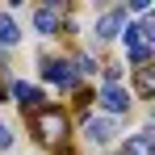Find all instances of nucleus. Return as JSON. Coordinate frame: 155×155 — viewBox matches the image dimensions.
Masks as SVG:
<instances>
[{
  "label": "nucleus",
  "instance_id": "nucleus-2",
  "mask_svg": "<svg viewBox=\"0 0 155 155\" xmlns=\"http://www.w3.org/2000/svg\"><path fill=\"white\" fill-rule=\"evenodd\" d=\"M126 25H130V21H126V8H109L101 21H97V38H105V42H109V38H117Z\"/></svg>",
  "mask_w": 155,
  "mask_h": 155
},
{
  "label": "nucleus",
  "instance_id": "nucleus-11",
  "mask_svg": "<svg viewBox=\"0 0 155 155\" xmlns=\"http://www.w3.org/2000/svg\"><path fill=\"white\" fill-rule=\"evenodd\" d=\"M76 71H80V76H92V71H97V59H92V54H80V59H76Z\"/></svg>",
  "mask_w": 155,
  "mask_h": 155
},
{
  "label": "nucleus",
  "instance_id": "nucleus-9",
  "mask_svg": "<svg viewBox=\"0 0 155 155\" xmlns=\"http://www.w3.org/2000/svg\"><path fill=\"white\" fill-rule=\"evenodd\" d=\"M13 92H17V101L29 105V109H38V105H42V92H38V88H29V84H17Z\"/></svg>",
  "mask_w": 155,
  "mask_h": 155
},
{
  "label": "nucleus",
  "instance_id": "nucleus-5",
  "mask_svg": "<svg viewBox=\"0 0 155 155\" xmlns=\"http://www.w3.org/2000/svg\"><path fill=\"white\" fill-rule=\"evenodd\" d=\"M84 130H88L92 143H109V138H113V122H109V117H88Z\"/></svg>",
  "mask_w": 155,
  "mask_h": 155
},
{
  "label": "nucleus",
  "instance_id": "nucleus-3",
  "mask_svg": "<svg viewBox=\"0 0 155 155\" xmlns=\"http://www.w3.org/2000/svg\"><path fill=\"white\" fill-rule=\"evenodd\" d=\"M101 105L109 109V113H126L130 109V92L122 88V84H105L101 88Z\"/></svg>",
  "mask_w": 155,
  "mask_h": 155
},
{
  "label": "nucleus",
  "instance_id": "nucleus-12",
  "mask_svg": "<svg viewBox=\"0 0 155 155\" xmlns=\"http://www.w3.org/2000/svg\"><path fill=\"white\" fill-rule=\"evenodd\" d=\"M13 147V134H8V126H0V151H8Z\"/></svg>",
  "mask_w": 155,
  "mask_h": 155
},
{
  "label": "nucleus",
  "instance_id": "nucleus-1",
  "mask_svg": "<svg viewBox=\"0 0 155 155\" xmlns=\"http://www.w3.org/2000/svg\"><path fill=\"white\" fill-rule=\"evenodd\" d=\"M38 130H42V138H51V143H59L63 134H67V117L63 113H54V109H38Z\"/></svg>",
  "mask_w": 155,
  "mask_h": 155
},
{
  "label": "nucleus",
  "instance_id": "nucleus-6",
  "mask_svg": "<svg viewBox=\"0 0 155 155\" xmlns=\"http://www.w3.org/2000/svg\"><path fill=\"white\" fill-rule=\"evenodd\" d=\"M34 29L51 38L54 29H59V13H54V8H38V13H34Z\"/></svg>",
  "mask_w": 155,
  "mask_h": 155
},
{
  "label": "nucleus",
  "instance_id": "nucleus-7",
  "mask_svg": "<svg viewBox=\"0 0 155 155\" xmlns=\"http://www.w3.org/2000/svg\"><path fill=\"white\" fill-rule=\"evenodd\" d=\"M151 143H155V134H134V138H126V147H122V155H151Z\"/></svg>",
  "mask_w": 155,
  "mask_h": 155
},
{
  "label": "nucleus",
  "instance_id": "nucleus-4",
  "mask_svg": "<svg viewBox=\"0 0 155 155\" xmlns=\"http://www.w3.org/2000/svg\"><path fill=\"white\" fill-rule=\"evenodd\" d=\"M42 76L51 80V84H59V88H71L76 84V71L67 63H42Z\"/></svg>",
  "mask_w": 155,
  "mask_h": 155
},
{
  "label": "nucleus",
  "instance_id": "nucleus-8",
  "mask_svg": "<svg viewBox=\"0 0 155 155\" xmlns=\"http://www.w3.org/2000/svg\"><path fill=\"white\" fill-rule=\"evenodd\" d=\"M21 42V34H17V21L8 17V13H0V46H17Z\"/></svg>",
  "mask_w": 155,
  "mask_h": 155
},
{
  "label": "nucleus",
  "instance_id": "nucleus-10",
  "mask_svg": "<svg viewBox=\"0 0 155 155\" xmlns=\"http://www.w3.org/2000/svg\"><path fill=\"white\" fill-rule=\"evenodd\" d=\"M151 92H155V80H151V71L143 67V71H138V97H151Z\"/></svg>",
  "mask_w": 155,
  "mask_h": 155
}]
</instances>
